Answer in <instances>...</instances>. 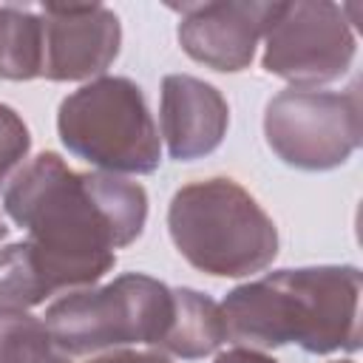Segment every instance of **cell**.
Segmentation results:
<instances>
[{
	"instance_id": "obj_1",
	"label": "cell",
	"mask_w": 363,
	"mask_h": 363,
	"mask_svg": "<svg viewBox=\"0 0 363 363\" xmlns=\"http://www.w3.org/2000/svg\"><path fill=\"white\" fill-rule=\"evenodd\" d=\"M3 210L28 233V244L51 292L94 286L116 264V250L133 244L147 221L142 184L91 170H71L45 150L14 173Z\"/></svg>"
},
{
	"instance_id": "obj_2",
	"label": "cell",
	"mask_w": 363,
	"mask_h": 363,
	"mask_svg": "<svg viewBox=\"0 0 363 363\" xmlns=\"http://www.w3.org/2000/svg\"><path fill=\"white\" fill-rule=\"evenodd\" d=\"M360 284L354 264L275 269L218 303L224 340L244 349L298 343L309 354L360 349Z\"/></svg>"
},
{
	"instance_id": "obj_3",
	"label": "cell",
	"mask_w": 363,
	"mask_h": 363,
	"mask_svg": "<svg viewBox=\"0 0 363 363\" xmlns=\"http://www.w3.org/2000/svg\"><path fill=\"white\" fill-rule=\"evenodd\" d=\"M167 230L190 267L213 278H247L278 255V227L233 179L184 184L167 207Z\"/></svg>"
},
{
	"instance_id": "obj_4",
	"label": "cell",
	"mask_w": 363,
	"mask_h": 363,
	"mask_svg": "<svg viewBox=\"0 0 363 363\" xmlns=\"http://www.w3.org/2000/svg\"><path fill=\"white\" fill-rule=\"evenodd\" d=\"M60 142L77 159L113 176H147L162 164L159 128L142 88L128 77H96L57 111Z\"/></svg>"
},
{
	"instance_id": "obj_5",
	"label": "cell",
	"mask_w": 363,
	"mask_h": 363,
	"mask_svg": "<svg viewBox=\"0 0 363 363\" xmlns=\"http://www.w3.org/2000/svg\"><path fill=\"white\" fill-rule=\"evenodd\" d=\"M43 323L68 357L130 343L159 349L173 323V286L145 272H125L111 284L74 289L54 301Z\"/></svg>"
},
{
	"instance_id": "obj_6",
	"label": "cell",
	"mask_w": 363,
	"mask_h": 363,
	"mask_svg": "<svg viewBox=\"0 0 363 363\" xmlns=\"http://www.w3.org/2000/svg\"><path fill=\"white\" fill-rule=\"evenodd\" d=\"M264 136L269 150L298 170H335L363 142L360 91L286 88L267 102Z\"/></svg>"
},
{
	"instance_id": "obj_7",
	"label": "cell",
	"mask_w": 363,
	"mask_h": 363,
	"mask_svg": "<svg viewBox=\"0 0 363 363\" xmlns=\"http://www.w3.org/2000/svg\"><path fill=\"white\" fill-rule=\"evenodd\" d=\"M357 54V37L346 6L329 0L278 3L264 31L261 68L292 82V88H318L340 79Z\"/></svg>"
},
{
	"instance_id": "obj_8",
	"label": "cell",
	"mask_w": 363,
	"mask_h": 363,
	"mask_svg": "<svg viewBox=\"0 0 363 363\" xmlns=\"http://www.w3.org/2000/svg\"><path fill=\"white\" fill-rule=\"evenodd\" d=\"M40 17V77L51 82L96 79L119 57L122 26L102 3H43Z\"/></svg>"
},
{
	"instance_id": "obj_9",
	"label": "cell",
	"mask_w": 363,
	"mask_h": 363,
	"mask_svg": "<svg viewBox=\"0 0 363 363\" xmlns=\"http://www.w3.org/2000/svg\"><path fill=\"white\" fill-rule=\"evenodd\" d=\"M275 6L267 0H204L170 3L167 9L179 14L176 37L190 60L221 74H238L250 68Z\"/></svg>"
},
{
	"instance_id": "obj_10",
	"label": "cell",
	"mask_w": 363,
	"mask_h": 363,
	"mask_svg": "<svg viewBox=\"0 0 363 363\" xmlns=\"http://www.w3.org/2000/svg\"><path fill=\"white\" fill-rule=\"evenodd\" d=\"M159 122L170 159L193 162L224 142L230 105L216 85L190 74H167L162 79Z\"/></svg>"
},
{
	"instance_id": "obj_11",
	"label": "cell",
	"mask_w": 363,
	"mask_h": 363,
	"mask_svg": "<svg viewBox=\"0 0 363 363\" xmlns=\"http://www.w3.org/2000/svg\"><path fill=\"white\" fill-rule=\"evenodd\" d=\"M224 343V320L218 303L190 286H173V323L159 343V352L199 360Z\"/></svg>"
},
{
	"instance_id": "obj_12",
	"label": "cell",
	"mask_w": 363,
	"mask_h": 363,
	"mask_svg": "<svg viewBox=\"0 0 363 363\" xmlns=\"http://www.w3.org/2000/svg\"><path fill=\"white\" fill-rule=\"evenodd\" d=\"M0 77L14 82H28L40 77L37 9L0 6Z\"/></svg>"
},
{
	"instance_id": "obj_13",
	"label": "cell",
	"mask_w": 363,
	"mask_h": 363,
	"mask_svg": "<svg viewBox=\"0 0 363 363\" xmlns=\"http://www.w3.org/2000/svg\"><path fill=\"white\" fill-rule=\"evenodd\" d=\"M51 295L28 241H14L0 250V312H28Z\"/></svg>"
},
{
	"instance_id": "obj_14",
	"label": "cell",
	"mask_w": 363,
	"mask_h": 363,
	"mask_svg": "<svg viewBox=\"0 0 363 363\" xmlns=\"http://www.w3.org/2000/svg\"><path fill=\"white\" fill-rule=\"evenodd\" d=\"M0 363H71L54 343L43 318L0 312Z\"/></svg>"
},
{
	"instance_id": "obj_15",
	"label": "cell",
	"mask_w": 363,
	"mask_h": 363,
	"mask_svg": "<svg viewBox=\"0 0 363 363\" xmlns=\"http://www.w3.org/2000/svg\"><path fill=\"white\" fill-rule=\"evenodd\" d=\"M31 150V133L23 116L0 102V190L11 179V173L23 164V159Z\"/></svg>"
},
{
	"instance_id": "obj_16",
	"label": "cell",
	"mask_w": 363,
	"mask_h": 363,
	"mask_svg": "<svg viewBox=\"0 0 363 363\" xmlns=\"http://www.w3.org/2000/svg\"><path fill=\"white\" fill-rule=\"evenodd\" d=\"M88 363H173L170 357L159 354V352H130V349H113L111 354L94 357Z\"/></svg>"
},
{
	"instance_id": "obj_17",
	"label": "cell",
	"mask_w": 363,
	"mask_h": 363,
	"mask_svg": "<svg viewBox=\"0 0 363 363\" xmlns=\"http://www.w3.org/2000/svg\"><path fill=\"white\" fill-rule=\"evenodd\" d=\"M216 363H278L275 357L258 352V349H244V346H235V349H227L216 357Z\"/></svg>"
},
{
	"instance_id": "obj_18",
	"label": "cell",
	"mask_w": 363,
	"mask_h": 363,
	"mask_svg": "<svg viewBox=\"0 0 363 363\" xmlns=\"http://www.w3.org/2000/svg\"><path fill=\"white\" fill-rule=\"evenodd\" d=\"M6 235H9V227H6V221H3V218H0V241H3V238H6Z\"/></svg>"
},
{
	"instance_id": "obj_19",
	"label": "cell",
	"mask_w": 363,
	"mask_h": 363,
	"mask_svg": "<svg viewBox=\"0 0 363 363\" xmlns=\"http://www.w3.org/2000/svg\"><path fill=\"white\" fill-rule=\"evenodd\" d=\"M332 363H354V360H332Z\"/></svg>"
}]
</instances>
